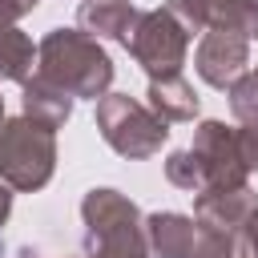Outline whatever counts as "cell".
<instances>
[{"mask_svg": "<svg viewBox=\"0 0 258 258\" xmlns=\"http://www.w3.org/2000/svg\"><path fill=\"white\" fill-rule=\"evenodd\" d=\"M36 73L73 97L101 101L113 85V56L81 28H52L36 44Z\"/></svg>", "mask_w": 258, "mask_h": 258, "instance_id": "6da1fadb", "label": "cell"}, {"mask_svg": "<svg viewBox=\"0 0 258 258\" xmlns=\"http://www.w3.org/2000/svg\"><path fill=\"white\" fill-rule=\"evenodd\" d=\"M85 258H153L145 242V218L121 189L97 185L81 198Z\"/></svg>", "mask_w": 258, "mask_h": 258, "instance_id": "7a4b0ae2", "label": "cell"}, {"mask_svg": "<svg viewBox=\"0 0 258 258\" xmlns=\"http://www.w3.org/2000/svg\"><path fill=\"white\" fill-rule=\"evenodd\" d=\"M56 173V129L32 117H4L0 125V181L16 194L44 189Z\"/></svg>", "mask_w": 258, "mask_h": 258, "instance_id": "3957f363", "label": "cell"}, {"mask_svg": "<svg viewBox=\"0 0 258 258\" xmlns=\"http://www.w3.org/2000/svg\"><path fill=\"white\" fill-rule=\"evenodd\" d=\"M97 133L113 153L141 161L161 153V145L169 141V121H161L145 101L129 93H105L97 101Z\"/></svg>", "mask_w": 258, "mask_h": 258, "instance_id": "277c9868", "label": "cell"}, {"mask_svg": "<svg viewBox=\"0 0 258 258\" xmlns=\"http://www.w3.org/2000/svg\"><path fill=\"white\" fill-rule=\"evenodd\" d=\"M189 24L177 16L173 4H161V8H145L125 40L129 56L149 73V77H173L181 73L185 64V52H189Z\"/></svg>", "mask_w": 258, "mask_h": 258, "instance_id": "5b68a950", "label": "cell"}, {"mask_svg": "<svg viewBox=\"0 0 258 258\" xmlns=\"http://www.w3.org/2000/svg\"><path fill=\"white\" fill-rule=\"evenodd\" d=\"M189 149L198 153L202 161V173H206V189H234V185H246L250 181V169L238 153V125H226V121H202L194 129V141Z\"/></svg>", "mask_w": 258, "mask_h": 258, "instance_id": "8992f818", "label": "cell"}, {"mask_svg": "<svg viewBox=\"0 0 258 258\" xmlns=\"http://www.w3.org/2000/svg\"><path fill=\"white\" fill-rule=\"evenodd\" d=\"M250 64V40L238 36V32H222V28H210L202 32V44L194 52V69L206 85L214 89H230Z\"/></svg>", "mask_w": 258, "mask_h": 258, "instance_id": "52a82bcc", "label": "cell"}, {"mask_svg": "<svg viewBox=\"0 0 258 258\" xmlns=\"http://www.w3.org/2000/svg\"><path fill=\"white\" fill-rule=\"evenodd\" d=\"M177 16L189 24V32H238L246 40H258V0H169Z\"/></svg>", "mask_w": 258, "mask_h": 258, "instance_id": "ba28073f", "label": "cell"}, {"mask_svg": "<svg viewBox=\"0 0 258 258\" xmlns=\"http://www.w3.org/2000/svg\"><path fill=\"white\" fill-rule=\"evenodd\" d=\"M258 214V194L250 185H234V189H202L194 198V222L198 226H214L226 234H242L250 218Z\"/></svg>", "mask_w": 258, "mask_h": 258, "instance_id": "9c48e42d", "label": "cell"}, {"mask_svg": "<svg viewBox=\"0 0 258 258\" xmlns=\"http://www.w3.org/2000/svg\"><path fill=\"white\" fill-rule=\"evenodd\" d=\"M137 16H141V8L133 0H85L77 8L81 32H89L97 40H121V44L129 40Z\"/></svg>", "mask_w": 258, "mask_h": 258, "instance_id": "30bf717a", "label": "cell"}, {"mask_svg": "<svg viewBox=\"0 0 258 258\" xmlns=\"http://www.w3.org/2000/svg\"><path fill=\"white\" fill-rule=\"evenodd\" d=\"M194 234L198 222L177 210H161L145 218V242L153 258H194Z\"/></svg>", "mask_w": 258, "mask_h": 258, "instance_id": "8fae6325", "label": "cell"}, {"mask_svg": "<svg viewBox=\"0 0 258 258\" xmlns=\"http://www.w3.org/2000/svg\"><path fill=\"white\" fill-rule=\"evenodd\" d=\"M145 105L161 117V121H194L198 117V93H194V85L181 77V73H173V77H149V89H145Z\"/></svg>", "mask_w": 258, "mask_h": 258, "instance_id": "7c38bea8", "label": "cell"}, {"mask_svg": "<svg viewBox=\"0 0 258 258\" xmlns=\"http://www.w3.org/2000/svg\"><path fill=\"white\" fill-rule=\"evenodd\" d=\"M73 93H64L60 85H52V81H44L40 73H32L28 81H24V93H20V105H24V117H32V121H44V125H52V129H60L69 117H73Z\"/></svg>", "mask_w": 258, "mask_h": 258, "instance_id": "4fadbf2b", "label": "cell"}, {"mask_svg": "<svg viewBox=\"0 0 258 258\" xmlns=\"http://www.w3.org/2000/svg\"><path fill=\"white\" fill-rule=\"evenodd\" d=\"M36 73V44L24 28L4 24L0 28V81H28Z\"/></svg>", "mask_w": 258, "mask_h": 258, "instance_id": "5bb4252c", "label": "cell"}, {"mask_svg": "<svg viewBox=\"0 0 258 258\" xmlns=\"http://www.w3.org/2000/svg\"><path fill=\"white\" fill-rule=\"evenodd\" d=\"M194 258H250V250H246L242 234L198 226V234H194Z\"/></svg>", "mask_w": 258, "mask_h": 258, "instance_id": "9a60e30c", "label": "cell"}, {"mask_svg": "<svg viewBox=\"0 0 258 258\" xmlns=\"http://www.w3.org/2000/svg\"><path fill=\"white\" fill-rule=\"evenodd\" d=\"M165 181L185 189V194H202L206 189V173H202V161L194 149H173L165 157Z\"/></svg>", "mask_w": 258, "mask_h": 258, "instance_id": "2e32d148", "label": "cell"}, {"mask_svg": "<svg viewBox=\"0 0 258 258\" xmlns=\"http://www.w3.org/2000/svg\"><path fill=\"white\" fill-rule=\"evenodd\" d=\"M226 97H230V113H234L238 125H258V69L242 73L226 89Z\"/></svg>", "mask_w": 258, "mask_h": 258, "instance_id": "e0dca14e", "label": "cell"}, {"mask_svg": "<svg viewBox=\"0 0 258 258\" xmlns=\"http://www.w3.org/2000/svg\"><path fill=\"white\" fill-rule=\"evenodd\" d=\"M238 153L250 173H258V125H238Z\"/></svg>", "mask_w": 258, "mask_h": 258, "instance_id": "ac0fdd59", "label": "cell"}, {"mask_svg": "<svg viewBox=\"0 0 258 258\" xmlns=\"http://www.w3.org/2000/svg\"><path fill=\"white\" fill-rule=\"evenodd\" d=\"M40 0H0V28L4 24H16L24 12H32Z\"/></svg>", "mask_w": 258, "mask_h": 258, "instance_id": "d6986e66", "label": "cell"}, {"mask_svg": "<svg viewBox=\"0 0 258 258\" xmlns=\"http://www.w3.org/2000/svg\"><path fill=\"white\" fill-rule=\"evenodd\" d=\"M8 214H12V185H8V181H0V230H4Z\"/></svg>", "mask_w": 258, "mask_h": 258, "instance_id": "ffe728a7", "label": "cell"}, {"mask_svg": "<svg viewBox=\"0 0 258 258\" xmlns=\"http://www.w3.org/2000/svg\"><path fill=\"white\" fill-rule=\"evenodd\" d=\"M246 250H250V258H258V214H254L250 226H246Z\"/></svg>", "mask_w": 258, "mask_h": 258, "instance_id": "44dd1931", "label": "cell"}, {"mask_svg": "<svg viewBox=\"0 0 258 258\" xmlns=\"http://www.w3.org/2000/svg\"><path fill=\"white\" fill-rule=\"evenodd\" d=\"M0 125H4V97H0Z\"/></svg>", "mask_w": 258, "mask_h": 258, "instance_id": "7402d4cb", "label": "cell"}, {"mask_svg": "<svg viewBox=\"0 0 258 258\" xmlns=\"http://www.w3.org/2000/svg\"><path fill=\"white\" fill-rule=\"evenodd\" d=\"M20 258H24V254H20Z\"/></svg>", "mask_w": 258, "mask_h": 258, "instance_id": "603a6c76", "label": "cell"}]
</instances>
